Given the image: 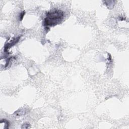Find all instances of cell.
<instances>
[{
    "mask_svg": "<svg viewBox=\"0 0 129 129\" xmlns=\"http://www.w3.org/2000/svg\"><path fill=\"white\" fill-rule=\"evenodd\" d=\"M25 14V11H23V13L21 14V15H20V20H21V21L22 20V19H23V16H24Z\"/></svg>",
    "mask_w": 129,
    "mask_h": 129,
    "instance_id": "2",
    "label": "cell"
},
{
    "mask_svg": "<svg viewBox=\"0 0 129 129\" xmlns=\"http://www.w3.org/2000/svg\"><path fill=\"white\" fill-rule=\"evenodd\" d=\"M63 15V12L61 10H52L48 12L46 18L44 20L43 25L48 26L57 25L62 20Z\"/></svg>",
    "mask_w": 129,
    "mask_h": 129,
    "instance_id": "1",
    "label": "cell"
}]
</instances>
